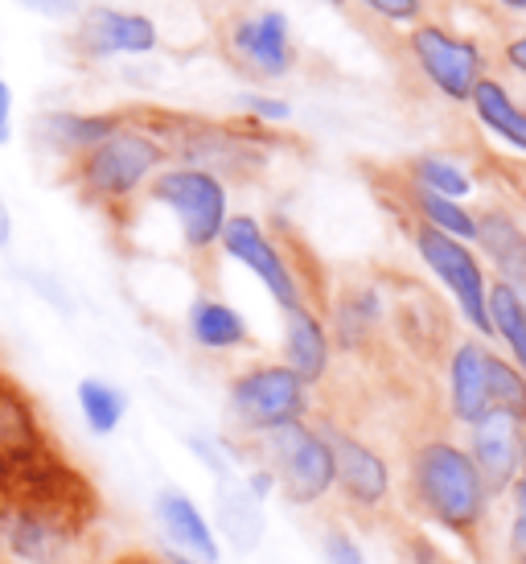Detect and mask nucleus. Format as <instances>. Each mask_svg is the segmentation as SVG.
<instances>
[{
    "instance_id": "1",
    "label": "nucleus",
    "mask_w": 526,
    "mask_h": 564,
    "mask_svg": "<svg viewBox=\"0 0 526 564\" xmlns=\"http://www.w3.org/2000/svg\"><path fill=\"white\" fill-rule=\"evenodd\" d=\"M169 165V149L156 137L140 108H128L116 132L87 149L78 161L66 165V182L78 194V203L124 223L140 206L144 189L156 173Z\"/></svg>"
},
{
    "instance_id": "2",
    "label": "nucleus",
    "mask_w": 526,
    "mask_h": 564,
    "mask_svg": "<svg viewBox=\"0 0 526 564\" xmlns=\"http://www.w3.org/2000/svg\"><path fill=\"white\" fill-rule=\"evenodd\" d=\"M407 502L428 523L445 528L481 552V540L494 519V499L481 482L469 449L449 437H424L407 457Z\"/></svg>"
},
{
    "instance_id": "3",
    "label": "nucleus",
    "mask_w": 526,
    "mask_h": 564,
    "mask_svg": "<svg viewBox=\"0 0 526 564\" xmlns=\"http://www.w3.org/2000/svg\"><path fill=\"white\" fill-rule=\"evenodd\" d=\"M95 507L0 495V564H78L91 544Z\"/></svg>"
},
{
    "instance_id": "4",
    "label": "nucleus",
    "mask_w": 526,
    "mask_h": 564,
    "mask_svg": "<svg viewBox=\"0 0 526 564\" xmlns=\"http://www.w3.org/2000/svg\"><path fill=\"white\" fill-rule=\"evenodd\" d=\"M140 206L165 210L173 219V227H177L182 248H186L194 260H210L218 251L222 227L231 219V189H227V182H222L218 173L169 161V165L149 182Z\"/></svg>"
},
{
    "instance_id": "5",
    "label": "nucleus",
    "mask_w": 526,
    "mask_h": 564,
    "mask_svg": "<svg viewBox=\"0 0 526 564\" xmlns=\"http://www.w3.org/2000/svg\"><path fill=\"white\" fill-rule=\"evenodd\" d=\"M227 416L234 437H263L280 424L309 421V383L284 362H255L227 388Z\"/></svg>"
},
{
    "instance_id": "6",
    "label": "nucleus",
    "mask_w": 526,
    "mask_h": 564,
    "mask_svg": "<svg viewBox=\"0 0 526 564\" xmlns=\"http://www.w3.org/2000/svg\"><path fill=\"white\" fill-rule=\"evenodd\" d=\"M251 445L260 454V466L272 470L280 495L293 507H313L333 490V454L317 424H280L263 437H251Z\"/></svg>"
},
{
    "instance_id": "7",
    "label": "nucleus",
    "mask_w": 526,
    "mask_h": 564,
    "mask_svg": "<svg viewBox=\"0 0 526 564\" xmlns=\"http://www.w3.org/2000/svg\"><path fill=\"white\" fill-rule=\"evenodd\" d=\"M407 231H412V243H416L419 260L432 268L436 276H440V284L452 293L464 322L478 329V334H494V329H490V314H485V289H490V281H485L481 260L469 251V243L445 236V231H436V227H428L424 219H412Z\"/></svg>"
},
{
    "instance_id": "8",
    "label": "nucleus",
    "mask_w": 526,
    "mask_h": 564,
    "mask_svg": "<svg viewBox=\"0 0 526 564\" xmlns=\"http://www.w3.org/2000/svg\"><path fill=\"white\" fill-rule=\"evenodd\" d=\"M66 42L83 63H111V58L153 54L161 46V33H156L153 17L116 9V4H91V9H78Z\"/></svg>"
},
{
    "instance_id": "9",
    "label": "nucleus",
    "mask_w": 526,
    "mask_h": 564,
    "mask_svg": "<svg viewBox=\"0 0 526 564\" xmlns=\"http://www.w3.org/2000/svg\"><path fill=\"white\" fill-rule=\"evenodd\" d=\"M317 429H321V437L329 441V454H333V490L358 516H379L391 502L387 457L379 454L371 441L354 437L350 429H338V424L326 421Z\"/></svg>"
},
{
    "instance_id": "10",
    "label": "nucleus",
    "mask_w": 526,
    "mask_h": 564,
    "mask_svg": "<svg viewBox=\"0 0 526 564\" xmlns=\"http://www.w3.org/2000/svg\"><path fill=\"white\" fill-rule=\"evenodd\" d=\"M218 251H222L227 260H239L248 272H255L263 289L276 297L280 310H293V305H300V301H305L293 264L284 260V251L276 248V239L263 231L260 219H251V215H231V219H227V227H222Z\"/></svg>"
},
{
    "instance_id": "11",
    "label": "nucleus",
    "mask_w": 526,
    "mask_h": 564,
    "mask_svg": "<svg viewBox=\"0 0 526 564\" xmlns=\"http://www.w3.org/2000/svg\"><path fill=\"white\" fill-rule=\"evenodd\" d=\"M407 46H412V54H416L424 79L432 83L445 99H457V104H464V99H469V91L478 87L481 54H478V46H473V42L452 37V33L445 30V25H436V21H424V25H416V30H412Z\"/></svg>"
},
{
    "instance_id": "12",
    "label": "nucleus",
    "mask_w": 526,
    "mask_h": 564,
    "mask_svg": "<svg viewBox=\"0 0 526 564\" xmlns=\"http://www.w3.org/2000/svg\"><path fill=\"white\" fill-rule=\"evenodd\" d=\"M523 421L506 412H485L478 424H469V457L478 466L490 499H502L518 482V454H523Z\"/></svg>"
},
{
    "instance_id": "13",
    "label": "nucleus",
    "mask_w": 526,
    "mask_h": 564,
    "mask_svg": "<svg viewBox=\"0 0 526 564\" xmlns=\"http://www.w3.org/2000/svg\"><path fill=\"white\" fill-rule=\"evenodd\" d=\"M128 108H103V111H83V108H50L33 120V141L42 144V153L58 161V165H70L78 161L87 149L103 141L108 132L120 128Z\"/></svg>"
},
{
    "instance_id": "14",
    "label": "nucleus",
    "mask_w": 526,
    "mask_h": 564,
    "mask_svg": "<svg viewBox=\"0 0 526 564\" xmlns=\"http://www.w3.org/2000/svg\"><path fill=\"white\" fill-rule=\"evenodd\" d=\"M231 58L255 79H280L293 70V42H288V21L280 13H255L248 21L231 25Z\"/></svg>"
},
{
    "instance_id": "15",
    "label": "nucleus",
    "mask_w": 526,
    "mask_h": 564,
    "mask_svg": "<svg viewBox=\"0 0 526 564\" xmlns=\"http://www.w3.org/2000/svg\"><path fill=\"white\" fill-rule=\"evenodd\" d=\"M50 445L54 441H50L46 424H42L37 404L0 371V478L17 470L21 462L46 454Z\"/></svg>"
},
{
    "instance_id": "16",
    "label": "nucleus",
    "mask_w": 526,
    "mask_h": 564,
    "mask_svg": "<svg viewBox=\"0 0 526 564\" xmlns=\"http://www.w3.org/2000/svg\"><path fill=\"white\" fill-rule=\"evenodd\" d=\"M156 511V523H161V532L169 535V549L182 552V556H194L201 564H218V540H215V528H210V519L198 511V502L189 499L186 490H177V486H165L153 502Z\"/></svg>"
},
{
    "instance_id": "17",
    "label": "nucleus",
    "mask_w": 526,
    "mask_h": 564,
    "mask_svg": "<svg viewBox=\"0 0 526 564\" xmlns=\"http://www.w3.org/2000/svg\"><path fill=\"white\" fill-rule=\"evenodd\" d=\"M485 371H490V346L478 338H461L449 359V412L457 424H478L490 412L485 392Z\"/></svg>"
},
{
    "instance_id": "18",
    "label": "nucleus",
    "mask_w": 526,
    "mask_h": 564,
    "mask_svg": "<svg viewBox=\"0 0 526 564\" xmlns=\"http://www.w3.org/2000/svg\"><path fill=\"white\" fill-rule=\"evenodd\" d=\"M284 367H293L309 388L329 376V334L309 301L284 310Z\"/></svg>"
},
{
    "instance_id": "19",
    "label": "nucleus",
    "mask_w": 526,
    "mask_h": 564,
    "mask_svg": "<svg viewBox=\"0 0 526 564\" xmlns=\"http://www.w3.org/2000/svg\"><path fill=\"white\" fill-rule=\"evenodd\" d=\"M478 219V243L485 248V256L494 260L497 281L511 284L514 293L526 301V231L523 223L514 219L511 210L502 206H490L485 215H473Z\"/></svg>"
},
{
    "instance_id": "20",
    "label": "nucleus",
    "mask_w": 526,
    "mask_h": 564,
    "mask_svg": "<svg viewBox=\"0 0 526 564\" xmlns=\"http://www.w3.org/2000/svg\"><path fill=\"white\" fill-rule=\"evenodd\" d=\"M186 329L189 338H194V346L210 350V355H227V350L251 346L248 317L239 314L234 305H227V301L210 297V293H198V297L189 301Z\"/></svg>"
},
{
    "instance_id": "21",
    "label": "nucleus",
    "mask_w": 526,
    "mask_h": 564,
    "mask_svg": "<svg viewBox=\"0 0 526 564\" xmlns=\"http://www.w3.org/2000/svg\"><path fill=\"white\" fill-rule=\"evenodd\" d=\"M469 104H473L478 120L490 128L494 137H502V141L514 144L518 153H526V108H518V99H514L502 83L481 75L478 87L469 91Z\"/></svg>"
},
{
    "instance_id": "22",
    "label": "nucleus",
    "mask_w": 526,
    "mask_h": 564,
    "mask_svg": "<svg viewBox=\"0 0 526 564\" xmlns=\"http://www.w3.org/2000/svg\"><path fill=\"white\" fill-rule=\"evenodd\" d=\"M485 314H490V329L511 346L518 376L526 379V301L514 293L511 284L494 281L485 289Z\"/></svg>"
},
{
    "instance_id": "23",
    "label": "nucleus",
    "mask_w": 526,
    "mask_h": 564,
    "mask_svg": "<svg viewBox=\"0 0 526 564\" xmlns=\"http://www.w3.org/2000/svg\"><path fill=\"white\" fill-rule=\"evenodd\" d=\"M78 412H83V424L91 429L95 437H111L128 416V395L99 376H87L78 383Z\"/></svg>"
},
{
    "instance_id": "24",
    "label": "nucleus",
    "mask_w": 526,
    "mask_h": 564,
    "mask_svg": "<svg viewBox=\"0 0 526 564\" xmlns=\"http://www.w3.org/2000/svg\"><path fill=\"white\" fill-rule=\"evenodd\" d=\"M407 206L416 210V219H424L428 227L445 231L452 239H478V219L464 210L461 203H452L445 194H432V189L407 182Z\"/></svg>"
},
{
    "instance_id": "25",
    "label": "nucleus",
    "mask_w": 526,
    "mask_h": 564,
    "mask_svg": "<svg viewBox=\"0 0 526 564\" xmlns=\"http://www.w3.org/2000/svg\"><path fill=\"white\" fill-rule=\"evenodd\" d=\"M485 392H490V412H506L514 421L526 424V379L518 376V367L506 359H497L490 350V371H485Z\"/></svg>"
},
{
    "instance_id": "26",
    "label": "nucleus",
    "mask_w": 526,
    "mask_h": 564,
    "mask_svg": "<svg viewBox=\"0 0 526 564\" xmlns=\"http://www.w3.org/2000/svg\"><path fill=\"white\" fill-rule=\"evenodd\" d=\"M407 182H416V186L432 189V194H445V198H452V203H461L464 194L473 189V182L464 177L452 161L445 158H416L407 161Z\"/></svg>"
},
{
    "instance_id": "27",
    "label": "nucleus",
    "mask_w": 526,
    "mask_h": 564,
    "mask_svg": "<svg viewBox=\"0 0 526 564\" xmlns=\"http://www.w3.org/2000/svg\"><path fill=\"white\" fill-rule=\"evenodd\" d=\"M511 499V511H506V564H526V482H518L502 495Z\"/></svg>"
},
{
    "instance_id": "28",
    "label": "nucleus",
    "mask_w": 526,
    "mask_h": 564,
    "mask_svg": "<svg viewBox=\"0 0 526 564\" xmlns=\"http://www.w3.org/2000/svg\"><path fill=\"white\" fill-rule=\"evenodd\" d=\"M326 564H366L362 549L354 544V535L346 528H329L326 532Z\"/></svg>"
},
{
    "instance_id": "29",
    "label": "nucleus",
    "mask_w": 526,
    "mask_h": 564,
    "mask_svg": "<svg viewBox=\"0 0 526 564\" xmlns=\"http://www.w3.org/2000/svg\"><path fill=\"white\" fill-rule=\"evenodd\" d=\"M25 13L33 17H46V21H75L83 0H17Z\"/></svg>"
},
{
    "instance_id": "30",
    "label": "nucleus",
    "mask_w": 526,
    "mask_h": 564,
    "mask_svg": "<svg viewBox=\"0 0 526 564\" xmlns=\"http://www.w3.org/2000/svg\"><path fill=\"white\" fill-rule=\"evenodd\" d=\"M366 9H374L379 17H387V21H412L419 17V0H362Z\"/></svg>"
},
{
    "instance_id": "31",
    "label": "nucleus",
    "mask_w": 526,
    "mask_h": 564,
    "mask_svg": "<svg viewBox=\"0 0 526 564\" xmlns=\"http://www.w3.org/2000/svg\"><path fill=\"white\" fill-rule=\"evenodd\" d=\"M243 108L255 116V120H288V104H280V99H263V95H248L243 99Z\"/></svg>"
},
{
    "instance_id": "32",
    "label": "nucleus",
    "mask_w": 526,
    "mask_h": 564,
    "mask_svg": "<svg viewBox=\"0 0 526 564\" xmlns=\"http://www.w3.org/2000/svg\"><path fill=\"white\" fill-rule=\"evenodd\" d=\"M13 87H9V79H0V149L13 141Z\"/></svg>"
},
{
    "instance_id": "33",
    "label": "nucleus",
    "mask_w": 526,
    "mask_h": 564,
    "mask_svg": "<svg viewBox=\"0 0 526 564\" xmlns=\"http://www.w3.org/2000/svg\"><path fill=\"white\" fill-rule=\"evenodd\" d=\"M13 236H17V219H13V206L0 198V251L13 243Z\"/></svg>"
},
{
    "instance_id": "34",
    "label": "nucleus",
    "mask_w": 526,
    "mask_h": 564,
    "mask_svg": "<svg viewBox=\"0 0 526 564\" xmlns=\"http://www.w3.org/2000/svg\"><path fill=\"white\" fill-rule=\"evenodd\" d=\"M506 63H511V70H518L526 79V33L523 37H514L511 46H506Z\"/></svg>"
},
{
    "instance_id": "35",
    "label": "nucleus",
    "mask_w": 526,
    "mask_h": 564,
    "mask_svg": "<svg viewBox=\"0 0 526 564\" xmlns=\"http://www.w3.org/2000/svg\"><path fill=\"white\" fill-rule=\"evenodd\" d=\"M108 564H169L165 556H156V552H124V556H116Z\"/></svg>"
},
{
    "instance_id": "36",
    "label": "nucleus",
    "mask_w": 526,
    "mask_h": 564,
    "mask_svg": "<svg viewBox=\"0 0 526 564\" xmlns=\"http://www.w3.org/2000/svg\"><path fill=\"white\" fill-rule=\"evenodd\" d=\"M518 478L526 482V429H523V454H518Z\"/></svg>"
},
{
    "instance_id": "37",
    "label": "nucleus",
    "mask_w": 526,
    "mask_h": 564,
    "mask_svg": "<svg viewBox=\"0 0 526 564\" xmlns=\"http://www.w3.org/2000/svg\"><path fill=\"white\" fill-rule=\"evenodd\" d=\"M506 9H514V13H526V0H502Z\"/></svg>"
},
{
    "instance_id": "38",
    "label": "nucleus",
    "mask_w": 526,
    "mask_h": 564,
    "mask_svg": "<svg viewBox=\"0 0 526 564\" xmlns=\"http://www.w3.org/2000/svg\"><path fill=\"white\" fill-rule=\"evenodd\" d=\"M329 4H346V0H329Z\"/></svg>"
}]
</instances>
